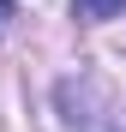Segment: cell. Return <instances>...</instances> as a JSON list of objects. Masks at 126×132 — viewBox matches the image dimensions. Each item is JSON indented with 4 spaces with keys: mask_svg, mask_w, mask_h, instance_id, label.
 Here are the masks:
<instances>
[{
    "mask_svg": "<svg viewBox=\"0 0 126 132\" xmlns=\"http://www.w3.org/2000/svg\"><path fill=\"white\" fill-rule=\"evenodd\" d=\"M12 18H18V12H12V0H0V30H6Z\"/></svg>",
    "mask_w": 126,
    "mask_h": 132,
    "instance_id": "3",
    "label": "cell"
},
{
    "mask_svg": "<svg viewBox=\"0 0 126 132\" xmlns=\"http://www.w3.org/2000/svg\"><path fill=\"white\" fill-rule=\"evenodd\" d=\"M60 114H66V132H120L114 102L102 96L96 78H60Z\"/></svg>",
    "mask_w": 126,
    "mask_h": 132,
    "instance_id": "1",
    "label": "cell"
},
{
    "mask_svg": "<svg viewBox=\"0 0 126 132\" xmlns=\"http://www.w3.org/2000/svg\"><path fill=\"white\" fill-rule=\"evenodd\" d=\"M72 12L78 18H114V12H126V0H72Z\"/></svg>",
    "mask_w": 126,
    "mask_h": 132,
    "instance_id": "2",
    "label": "cell"
}]
</instances>
